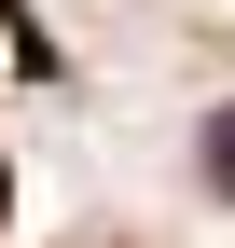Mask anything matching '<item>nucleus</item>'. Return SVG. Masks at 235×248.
Listing matches in <instances>:
<instances>
[{"instance_id":"obj_1","label":"nucleus","mask_w":235,"mask_h":248,"mask_svg":"<svg viewBox=\"0 0 235 248\" xmlns=\"http://www.w3.org/2000/svg\"><path fill=\"white\" fill-rule=\"evenodd\" d=\"M208 193H221V207H235V110H221V124H208Z\"/></svg>"}]
</instances>
